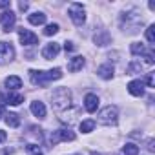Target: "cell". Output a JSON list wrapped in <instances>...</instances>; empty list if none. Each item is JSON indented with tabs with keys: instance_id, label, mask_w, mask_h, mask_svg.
Instances as JSON below:
<instances>
[{
	"instance_id": "obj_16",
	"label": "cell",
	"mask_w": 155,
	"mask_h": 155,
	"mask_svg": "<svg viewBox=\"0 0 155 155\" xmlns=\"http://www.w3.org/2000/svg\"><path fill=\"white\" fill-rule=\"evenodd\" d=\"M29 110H31V113H33L35 117H38V119H44V117H46V106H44V102H40V101L31 102Z\"/></svg>"
},
{
	"instance_id": "obj_17",
	"label": "cell",
	"mask_w": 155,
	"mask_h": 155,
	"mask_svg": "<svg viewBox=\"0 0 155 155\" xmlns=\"http://www.w3.org/2000/svg\"><path fill=\"white\" fill-rule=\"evenodd\" d=\"M24 102V95L17 93V91H9L6 95V104H11V106H18Z\"/></svg>"
},
{
	"instance_id": "obj_31",
	"label": "cell",
	"mask_w": 155,
	"mask_h": 155,
	"mask_svg": "<svg viewBox=\"0 0 155 155\" xmlns=\"http://www.w3.org/2000/svg\"><path fill=\"white\" fill-rule=\"evenodd\" d=\"M4 140H6V131L0 130V142H4Z\"/></svg>"
},
{
	"instance_id": "obj_3",
	"label": "cell",
	"mask_w": 155,
	"mask_h": 155,
	"mask_svg": "<svg viewBox=\"0 0 155 155\" xmlns=\"http://www.w3.org/2000/svg\"><path fill=\"white\" fill-rule=\"evenodd\" d=\"M120 26H122V31H128V33H137L139 31V26H140V17L139 13L133 9V11H128V13H122L120 17Z\"/></svg>"
},
{
	"instance_id": "obj_35",
	"label": "cell",
	"mask_w": 155,
	"mask_h": 155,
	"mask_svg": "<svg viewBox=\"0 0 155 155\" xmlns=\"http://www.w3.org/2000/svg\"><path fill=\"white\" fill-rule=\"evenodd\" d=\"M38 155H42V153H38Z\"/></svg>"
},
{
	"instance_id": "obj_9",
	"label": "cell",
	"mask_w": 155,
	"mask_h": 155,
	"mask_svg": "<svg viewBox=\"0 0 155 155\" xmlns=\"http://www.w3.org/2000/svg\"><path fill=\"white\" fill-rule=\"evenodd\" d=\"M18 38H20L22 46H35L38 42V37L35 33H31L29 29H24V28L18 29Z\"/></svg>"
},
{
	"instance_id": "obj_1",
	"label": "cell",
	"mask_w": 155,
	"mask_h": 155,
	"mask_svg": "<svg viewBox=\"0 0 155 155\" xmlns=\"http://www.w3.org/2000/svg\"><path fill=\"white\" fill-rule=\"evenodd\" d=\"M29 79L35 86H48L51 81H58L62 79V69L60 68H55V69H49V71H37V69H31L29 71Z\"/></svg>"
},
{
	"instance_id": "obj_14",
	"label": "cell",
	"mask_w": 155,
	"mask_h": 155,
	"mask_svg": "<svg viewBox=\"0 0 155 155\" xmlns=\"http://www.w3.org/2000/svg\"><path fill=\"white\" fill-rule=\"evenodd\" d=\"M113 73H115V69H113L111 64H102V66L97 68V75L101 77V79H104V81H111Z\"/></svg>"
},
{
	"instance_id": "obj_7",
	"label": "cell",
	"mask_w": 155,
	"mask_h": 155,
	"mask_svg": "<svg viewBox=\"0 0 155 155\" xmlns=\"http://www.w3.org/2000/svg\"><path fill=\"white\" fill-rule=\"evenodd\" d=\"M62 140H75V133H73L71 130L62 128V130L53 131V133H51V137H49V142H51L53 146H55V144H58V142H62Z\"/></svg>"
},
{
	"instance_id": "obj_27",
	"label": "cell",
	"mask_w": 155,
	"mask_h": 155,
	"mask_svg": "<svg viewBox=\"0 0 155 155\" xmlns=\"http://www.w3.org/2000/svg\"><path fill=\"white\" fill-rule=\"evenodd\" d=\"M140 69H142V64H140V62H137V60H135V62H131V64L128 66V73H139Z\"/></svg>"
},
{
	"instance_id": "obj_5",
	"label": "cell",
	"mask_w": 155,
	"mask_h": 155,
	"mask_svg": "<svg viewBox=\"0 0 155 155\" xmlns=\"http://www.w3.org/2000/svg\"><path fill=\"white\" fill-rule=\"evenodd\" d=\"M68 15H69L71 22H73L75 26H82V24L86 22V9H84V6L79 4V2L69 4V8H68Z\"/></svg>"
},
{
	"instance_id": "obj_22",
	"label": "cell",
	"mask_w": 155,
	"mask_h": 155,
	"mask_svg": "<svg viewBox=\"0 0 155 155\" xmlns=\"http://www.w3.org/2000/svg\"><path fill=\"white\" fill-rule=\"evenodd\" d=\"M122 153L124 155H139V146L133 144V142H128V144H124Z\"/></svg>"
},
{
	"instance_id": "obj_34",
	"label": "cell",
	"mask_w": 155,
	"mask_h": 155,
	"mask_svg": "<svg viewBox=\"0 0 155 155\" xmlns=\"http://www.w3.org/2000/svg\"><path fill=\"white\" fill-rule=\"evenodd\" d=\"M2 117H4V115H2V108H0V119H2Z\"/></svg>"
},
{
	"instance_id": "obj_18",
	"label": "cell",
	"mask_w": 155,
	"mask_h": 155,
	"mask_svg": "<svg viewBox=\"0 0 155 155\" xmlns=\"http://www.w3.org/2000/svg\"><path fill=\"white\" fill-rule=\"evenodd\" d=\"M93 40H95L97 46H108V44L111 42V37L108 35V31H101V33H97V35L93 37Z\"/></svg>"
},
{
	"instance_id": "obj_21",
	"label": "cell",
	"mask_w": 155,
	"mask_h": 155,
	"mask_svg": "<svg viewBox=\"0 0 155 155\" xmlns=\"http://www.w3.org/2000/svg\"><path fill=\"white\" fill-rule=\"evenodd\" d=\"M130 49H131V53H133V55H144V57L148 55V51H146L144 44H140V42H133Z\"/></svg>"
},
{
	"instance_id": "obj_20",
	"label": "cell",
	"mask_w": 155,
	"mask_h": 155,
	"mask_svg": "<svg viewBox=\"0 0 155 155\" xmlns=\"http://www.w3.org/2000/svg\"><path fill=\"white\" fill-rule=\"evenodd\" d=\"M6 117V124L9 126V128H18L20 126V117L17 115V113H8V115H4Z\"/></svg>"
},
{
	"instance_id": "obj_25",
	"label": "cell",
	"mask_w": 155,
	"mask_h": 155,
	"mask_svg": "<svg viewBox=\"0 0 155 155\" xmlns=\"http://www.w3.org/2000/svg\"><path fill=\"white\" fill-rule=\"evenodd\" d=\"M146 40H148L150 44L155 42V26H153V24L148 26V29H146Z\"/></svg>"
},
{
	"instance_id": "obj_24",
	"label": "cell",
	"mask_w": 155,
	"mask_h": 155,
	"mask_svg": "<svg viewBox=\"0 0 155 155\" xmlns=\"http://www.w3.org/2000/svg\"><path fill=\"white\" fill-rule=\"evenodd\" d=\"M58 33V24H48L46 29H44V35L51 37V35H57Z\"/></svg>"
},
{
	"instance_id": "obj_6",
	"label": "cell",
	"mask_w": 155,
	"mask_h": 155,
	"mask_svg": "<svg viewBox=\"0 0 155 155\" xmlns=\"http://www.w3.org/2000/svg\"><path fill=\"white\" fill-rule=\"evenodd\" d=\"M15 58V48L9 42H0V66L9 64Z\"/></svg>"
},
{
	"instance_id": "obj_4",
	"label": "cell",
	"mask_w": 155,
	"mask_h": 155,
	"mask_svg": "<svg viewBox=\"0 0 155 155\" xmlns=\"http://www.w3.org/2000/svg\"><path fill=\"white\" fill-rule=\"evenodd\" d=\"M97 120L101 124H104V126L117 124V120H119V110H117V106H106V108H102L99 111Z\"/></svg>"
},
{
	"instance_id": "obj_11",
	"label": "cell",
	"mask_w": 155,
	"mask_h": 155,
	"mask_svg": "<svg viewBox=\"0 0 155 155\" xmlns=\"http://www.w3.org/2000/svg\"><path fill=\"white\" fill-rule=\"evenodd\" d=\"M99 97L95 95V93H88L86 97H84V108H86V111H90V113H95L97 111V108H99Z\"/></svg>"
},
{
	"instance_id": "obj_32",
	"label": "cell",
	"mask_w": 155,
	"mask_h": 155,
	"mask_svg": "<svg viewBox=\"0 0 155 155\" xmlns=\"http://www.w3.org/2000/svg\"><path fill=\"white\" fill-rule=\"evenodd\" d=\"M18 8H20L22 11H26V9H28V4H26V2H20V4H18Z\"/></svg>"
},
{
	"instance_id": "obj_19",
	"label": "cell",
	"mask_w": 155,
	"mask_h": 155,
	"mask_svg": "<svg viewBox=\"0 0 155 155\" xmlns=\"http://www.w3.org/2000/svg\"><path fill=\"white\" fill-rule=\"evenodd\" d=\"M28 20H29V24H33V26H42V24L46 22V15H44L42 11H37V13H31Z\"/></svg>"
},
{
	"instance_id": "obj_28",
	"label": "cell",
	"mask_w": 155,
	"mask_h": 155,
	"mask_svg": "<svg viewBox=\"0 0 155 155\" xmlns=\"http://www.w3.org/2000/svg\"><path fill=\"white\" fill-rule=\"evenodd\" d=\"M146 84H148L150 88H153V86H155V79H153V73H148V77H146Z\"/></svg>"
},
{
	"instance_id": "obj_2",
	"label": "cell",
	"mask_w": 155,
	"mask_h": 155,
	"mask_svg": "<svg viewBox=\"0 0 155 155\" xmlns=\"http://www.w3.org/2000/svg\"><path fill=\"white\" fill-rule=\"evenodd\" d=\"M51 106L55 111L62 113L64 110H68L71 106V91L68 88H57L51 95Z\"/></svg>"
},
{
	"instance_id": "obj_23",
	"label": "cell",
	"mask_w": 155,
	"mask_h": 155,
	"mask_svg": "<svg viewBox=\"0 0 155 155\" xmlns=\"http://www.w3.org/2000/svg\"><path fill=\"white\" fill-rule=\"evenodd\" d=\"M95 130V120H82L81 122V131L82 133H91Z\"/></svg>"
},
{
	"instance_id": "obj_33",
	"label": "cell",
	"mask_w": 155,
	"mask_h": 155,
	"mask_svg": "<svg viewBox=\"0 0 155 155\" xmlns=\"http://www.w3.org/2000/svg\"><path fill=\"white\" fill-rule=\"evenodd\" d=\"M90 155H102V153H97V151H93V153H90Z\"/></svg>"
},
{
	"instance_id": "obj_26",
	"label": "cell",
	"mask_w": 155,
	"mask_h": 155,
	"mask_svg": "<svg viewBox=\"0 0 155 155\" xmlns=\"http://www.w3.org/2000/svg\"><path fill=\"white\" fill-rule=\"evenodd\" d=\"M26 150H28L29 155H38V153H40V146L35 144V142H29V144L26 146Z\"/></svg>"
},
{
	"instance_id": "obj_15",
	"label": "cell",
	"mask_w": 155,
	"mask_h": 155,
	"mask_svg": "<svg viewBox=\"0 0 155 155\" xmlns=\"http://www.w3.org/2000/svg\"><path fill=\"white\" fill-rule=\"evenodd\" d=\"M4 86L8 90H11V91H17L18 88H22V79L17 77V75H11V77H8V79L4 81Z\"/></svg>"
},
{
	"instance_id": "obj_12",
	"label": "cell",
	"mask_w": 155,
	"mask_h": 155,
	"mask_svg": "<svg viewBox=\"0 0 155 155\" xmlns=\"http://www.w3.org/2000/svg\"><path fill=\"white\" fill-rule=\"evenodd\" d=\"M84 64H86V58L81 57V55H77V57L69 58V62H68V71L77 73V71H81V69L84 68Z\"/></svg>"
},
{
	"instance_id": "obj_30",
	"label": "cell",
	"mask_w": 155,
	"mask_h": 155,
	"mask_svg": "<svg viewBox=\"0 0 155 155\" xmlns=\"http://www.w3.org/2000/svg\"><path fill=\"white\" fill-rule=\"evenodd\" d=\"M9 8V0H0V9H6Z\"/></svg>"
},
{
	"instance_id": "obj_10",
	"label": "cell",
	"mask_w": 155,
	"mask_h": 155,
	"mask_svg": "<svg viewBox=\"0 0 155 155\" xmlns=\"http://www.w3.org/2000/svg\"><path fill=\"white\" fill-rule=\"evenodd\" d=\"M58 53H60V44H58V42H49V44H46V46L42 48V57H44L46 60L55 58Z\"/></svg>"
},
{
	"instance_id": "obj_8",
	"label": "cell",
	"mask_w": 155,
	"mask_h": 155,
	"mask_svg": "<svg viewBox=\"0 0 155 155\" xmlns=\"http://www.w3.org/2000/svg\"><path fill=\"white\" fill-rule=\"evenodd\" d=\"M15 22H17V15L11 9H6L0 13V24H2L4 31H11L15 28Z\"/></svg>"
},
{
	"instance_id": "obj_13",
	"label": "cell",
	"mask_w": 155,
	"mask_h": 155,
	"mask_svg": "<svg viewBox=\"0 0 155 155\" xmlns=\"http://www.w3.org/2000/svg\"><path fill=\"white\" fill-rule=\"evenodd\" d=\"M128 91L133 95V97H142L144 95V81L137 79V81H131L128 84Z\"/></svg>"
},
{
	"instance_id": "obj_29",
	"label": "cell",
	"mask_w": 155,
	"mask_h": 155,
	"mask_svg": "<svg viewBox=\"0 0 155 155\" xmlns=\"http://www.w3.org/2000/svg\"><path fill=\"white\" fill-rule=\"evenodd\" d=\"M64 49H66V51H73V49H75L73 42H66V44H64Z\"/></svg>"
}]
</instances>
